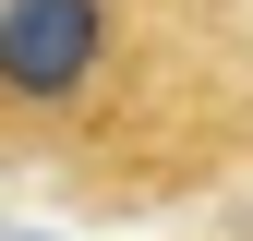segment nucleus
Returning a JSON list of instances; mask_svg holds the SVG:
<instances>
[{"label":"nucleus","instance_id":"nucleus-1","mask_svg":"<svg viewBox=\"0 0 253 241\" xmlns=\"http://www.w3.org/2000/svg\"><path fill=\"white\" fill-rule=\"evenodd\" d=\"M109 48V0H0V97L60 109Z\"/></svg>","mask_w":253,"mask_h":241}]
</instances>
